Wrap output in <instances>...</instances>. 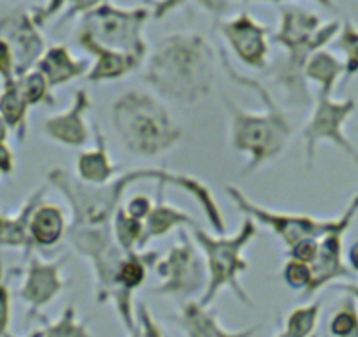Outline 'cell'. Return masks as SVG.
<instances>
[{"instance_id":"1f68e13d","label":"cell","mask_w":358,"mask_h":337,"mask_svg":"<svg viewBox=\"0 0 358 337\" xmlns=\"http://www.w3.org/2000/svg\"><path fill=\"white\" fill-rule=\"evenodd\" d=\"M316 253H318V239H306L288 250V259L299 260V262L311 266L316 259Z\"/></svg>"},{"instance_id":"8992f818","label":"cell","mask_w":358,"mask_h":337,"mask_svg":"<svg viewBox=\"0 0 358 337\" xmlns=\"http://www.w3.org/2000/svg\"><path fill=\"white\" fill-rule=\"evenodd\" d=\"M257 236V223L251 218H244L239 230L232 236L209 234L201 225L194 229V241L204 253L208 266V287L201 297V306L209 308L216 301L223 288H230L243 304L250 306L251 299L241 285L239 276L250 269L243 251L250 246Z\"/></svg>"},{"instance_id":"6da1fadb","label":"cell","mask_w":358,"mask_h":337,"mask_svg":"<svg viewBox=\"0 0 358 337\" xmlns=\"http://www.w3.org/2000/svg\"><path fill=\"white\" fill-rule=\"evenodd\" d=\"M223 69L236 85L250 88L260 97L262 111L251 113L237 106L229 97L223 99L230 118V148L237 153L248 155V164L244 165L243 176L257 173L258 168L271 160H276L287 150L290 137L294 136V125L287 113L274 101L273 94L258 79L248 78L234 71L229 55L223 48L216 50Z\"/></svg>"},{"instance_id":"5bb4252c","label":"cell","mask_w":358,"mask_h":337,"mask_svg":"<svg viewBox=\"0 0 358 337\" xmlns=\"http://www.w3.org/2000/svg\"><path fill=\"white\" fill-rule=\"evenodd\" d=\"M92 109V101L86 88H78L67 111L50 116L44 122L43 129L50 139L67 148H83L90 143V130L86 116Z\"/></svg>"},{"instance_id":"ee69618b","label":"cell","mask_w":358,"mask_h":337,"mask_svg":"<svg viewBox=\"0 0 358 337\" xmlns=\"http://www.w3.org/2000/svg\"><path fill=\"white\" fill-rule=\"evenodd\" d=\"M322 337H329V336H322Z\"/></svg>"},{"instance_id":"ffe728a7","label":"cell","mask_w":358,"mask_h":337,"mask_svg":"<svg viewBox=\"0 0 358 337\" xmlns=\"http://www.w3.org/2000/svg\"><path fill=\"white\" fill-rule=\"evenodd\" d=\"M90 62L86 58L79 60L74 58L67 46L64 44H55V46L48 48L46 53L37 64V71L44 74V78L50 83V88L62 87L67 83L74 81V79L83 78L90 72Z\"/></svg>"},{"instance_id":"9a60e30c","label":"cell","mask_w":358,"mask_h":337,"mask_svg":"<svg viewBox=\"0 0 358 337\" xmlns=\"http://www.w3.org/2000/svg\"><path fill=\"white\" fill-rule=\"evenodd\" d=\"M0 34L16 44L15 74L23 78L46 53V41L37 30L32 16L27 13H15L0 22Z\"/></svg>"},{"instance_id":"2e32d148","label":"cell","mask_w":358,"mask_h":337,"mask_svg":"<svg viewBox=\"0 0 358 337\" xmlns=\"http://www.w3.org/2000/svg\"><path fill=\"white\" fill-rule=\"evenodd\" d=\"M76 39H78V44L83 50H86L90 55L95 57V64L92 65L90 72L86 74V79L90 83H95V85L125 78V76L137 71L144 64V60H141V58L102 46L90 34L83 32V30H79Z\"/></svg>"},{"instance_id":"e0dca14e","label":"cell","mask_w":358,"mask_h":337,"mask_svg":"<svg viewBox=\"0 0 358 337\" xmlns=\"http://www.w3.org/2000/svg\"><path fill=\"white\" fill-rule=\"evenodd\" d=\"M165 185H158L157 195H155L153 208H151L150 215L144 220V230H143V239H141L139 248L137 250H144L148 244L153 239L164 237L171 234L174 229H183V227H199V222L192 215H188L183 209L176 208V206L169 204L164 199Z\"/></svg>"},{"instance_id":"b9f144b4","label":"cell","mask_w":358,"mask_h":337,"mask_svg":"<svg viewBox=\"0 0 358 337\" xmlns=\"http://www.w3.org/2000/svg\"><path fill=\"white\" fill-rule=\"evenodd\" d=\"M346 337H358V327H357V329L353 330V332L350 334V336H346Z\"/></svg>"},{"instance_id":"74e56055","label":"cell","mask_w":358,"mask_h":337,"mask_svg":"<svg viewBox=\"0 0 358 337\" xmlns=\"http://www.w3.org/2000/svg\"><path fill=\"white\" fill-rule=\"evenodd\" d=\"M197 2L202 9L218 16V18H222L232 9V0H197Z\"/></svg>"},{"instance_id":"83f0119b","label":"cell","mask_w":358,"mask_h":337,"mask_svg":"<svg viewBox=\"0 0 358 337\" xmlns=\"http://www.w3.org/2000/svg\"><path fill=\"white\" fill-rule=\"evenodd\" d=\"M337 48L344 53V79H351L358 74V27L346 20L341 27Z\"/></svg>"},{"instance_id":"f6af8a7d","label":"cell","mask_w":358,"mask_h":337,"mask_svg":"<svg viewBox=\"0 0 358 337\" xmlns=\"http://www.w3.org/2000/svg\"><path fill=\"white\" fill-rule=\"evenodd\" d=\"M357 132H358V127H357Z\"/></svg>"},{"instance_id":"d6a6232c","label":"cell","mask_w":358,"mask_h":337,"mask_svg":"<svg viewBox=\"0 0 358 337\" xmlns=\"http://www.w3.org/2000/svg\"><path fill=\"white\" fill-rule=\"evenodd\" d=\"M123 208H125V211L129 213L130 216H134V218L141 220V222L144 223V220H146V216L150 215L151 208H153V201H151L148 195H134L130 201H127V204H123Z\"/></svg>"},{"instance_id":"7a4b0ae2","label":"cell","mask_w":358,"mask_h":337,"mask_svg":"<svg viewBox=\"0 0 358 337\" xmlns=\"http://www.w3.org/2000/svg\"><path fill=\"white\" fill-rule=\"evenodd\" d=\"M216 55L199 34H172L148 60L144 79L165 101L199 104L215 85Z\"/></svg>"},{"instance_id":"4fadbf2b","label":"cell","mask_w":358,"mask_h":337,"mask_svg":"<svg viewBox=\"0 0 358 337\" xmlns=\"http://www.w3.org/2000/svg\"><path fill=\"white\" fill-rule=\"evenodd\" d=\"M67 260V255H62L53 262H46L39 257L30 259L25 281L20 290L23 301L30 306V318L37 315L41 308L53 302L65 288V278L62 276V269Z\"/></svg>"},{"instance_id":"ac0fdd59","label":"cell","mask_w":358,"mask_h":337,"mask_svg":"<svg viewBox=\"0 0 358 337\" xmlns=\"http://www.w3.org/2000/svg\"><path fill=\"white\" fill-rule=\"evenodd\" d=\"M92 134L95 137V146L83 150L78 155V158H76V173H78V180H81L83 183L101 187V185L109 183V181L118 176V167L113 164L108 143H106V136L99 123H94Z\"/></svg>"},{"instance_id":"44dd1931","label":"cell","mask_w":358,"mask_h":337,"mask_svg":"<svg viewBox=\"0 0 358 337\" xmlns=\"http://www.w3.org/2000/svg\"><path fill=\"white\" fill-rule=\"evenodd\" d=\"M67 229L69 223L65 209L53 202H41L30 216V241L37 246H55L67 236Z\"/></svg>"},{"instance_id":"d590c367","label":"cell","mask_w":358,"mask_h":337,"mask_svg":"<svg viewBox=\"0 0 358 337\" xmlns=\"http://www.w3.org/2000/svg\"><path fill=\"white\" fill-rule=\"evenodd\" d=\"M0 273H2V269H0ZM9 315H11L9 290L4 281H2V274H0V337L6 336V330H8L9 325Z\"/></svg>"},{"instance_id":"277c9868","label":"cell","mask_w":358,"mask_h":337,"mask_svg":"<svg viewBox=\"0 0 358 337\" xmlns=\"http://www.w3.org/2000/svg\"><path fill=\"white\" fill-rule=\"evenodd\" d=\"M181 174L171 173L169 168H130L118 174L109 183L95 187L83 183L62 167L51 168L48 181L64 195L71 209V223L74 227H108L113 225V216L123 206L127 190L136 183L155 181L157 185L178 188Z\"/></svg>"},{"instance_id":"8fae6325","label":"cell","mask_w":358,"mask_h":337,"mask_svg":"<svg viewBox=\"0 0 358 337\" xmlns=\"http://www.w3.org/2000/svg\"><path fill=\"white\" fill-rule=\"evenodd\" d=\"M358 215V190L351 197L344 211L336 218L332 229L318 239V253L311 264L313 281L302 297H313L327 285H334L337 280H353V273L346 266L344 259V236L353 225Z\"/></svg>"},{"instance_id":"4316f807","label":"cell","mask_w":358,"mask_h":337,"mask_svg":"<svg viewBox=\"0 0 358 337\" xmlns=\"http://www.w3.org/2000/svg\"><path fill=\"white\" fill-rule=\"evenodd\" d=\"M44 322H46V325L43 327L44 337H92L86 323L79 322L76 316L74 304L67 306L57 322H48V320Z\"/></svg>"},{"instance_id":"d4e9b609","label":"cell","mask_w":358,"mask_h":337,"mask_svg":"<svg viewBox=\"0 0 358 337\" xmlns=\"http://www.w3.org/2000/svg\"><path fill=\"white\" fill-rule=\"evenodd\" d=\"M143 222L130 216L123 206L113 216V236H115L120 248L127 253L139 248L141 239H143Z\"/></svg>"},{"instance_id":"7c38bea8","label":"cell","mask_w":358,"mask_h":337,"mask_svg":"<svg viewBox=\"0 0 358 337\" xmlns=\"http://www.w3.org/2000/svg\"><path fill=\"white\" fill-rule=\"evenodd\" d=\"M218 30L232 46L236 57L255 71L268 69V41L267 36L273 30L262 25L248 13L218 22Z\"/></svg>"},{"instance_id":"ba28073f","label":"cell","mask_w":358,"mask_h":337,"mask_svg":"<svg viewBox=\"0 0 358 337\" xmlns=\"http://www.w3.org/2000/svg\"><path fill=\"white\" fill-rule=\"evenodd\" d=\"M155 273L162 283L153 288V294L167 297H192L204 294L208 287V266L192 243L190 234L179 230V241L169 248L165 257L155 266Z\"/></svg>"},{"instance_id":"8d00e7d4","label":"cell","mask_w":358,"mask_h":337,"mask_svg":"<svg viewBox=\"0 0 358 337\" xmlns=\"http://www.w3.org/2000/svg\"><path fill=\"white\" fill-rule=\"evenodd\" d=\"M187 4V0H157L153 6V11H151V18L162 20L172 13L174 9L181 8V6Z\"/></svg>"},{"instance_id":"60d3db41","label":"cell","mask_w":358,"mask_h":337,"mask_svg":"<svg viewBox=\"0 0 358 337\" xmlns=\"http://www.w3.org/2000/svg\"><path fill=\"white\" fill-rule=\"evenodd\" d=\"M243 2H274V4H281V2H287V0H243ZM316 2L325 9H336L334 0H316Z\"/></svg>"},{"instance_id":"484cf974","label":"cell","mask_w":358,"mask_h":337,"mask_svg":"<svg viewBox=\"0 0 358 337\" xmlns=\"http://www.w3.org/2000/svg\"><path fill=\"white\" fill-rule=\"evenodd\" d=\"M18 88L20 94L23 95V99L27 101L29 106H39L46 104L55 108L57 106V101H55L53 94H51L50 83L44 78V74L41 71H32L29 74H25L23 78H20Z\"/></svg>"},{"instance_id":"cb8c5ba5","label":"cell","mask_w":358,"mask_h":337,"mask_svg":"<svg viewBox=\"0 0 358 337\" xmlns=\"http://www.w3.org/2000/svg\"><path fill=\"white\" fill-rule=\"evenodd\" d=\"M27 101L20 94L18 83L13 81L6 85V92L0 99V113L4 116L6 123L16 129L20 139L27 136Z\"/></svg>"},{"instance_id":"d6986e66","label":"cell","mask_w":358,"mask_h":337,"mask_svg":"<svg viewBox=\"0 0 358 337\" xmlns=\"http://www.w3.org/2000/svg\"><path fill=\"white\" fill-rule=\"evenodd\" d=\"M176 322L187 337H253L258 330V327H250L237 332L223 329L216 311L204 308L199 301L185 302Z\"/></svg>"},{"instance_id":"30bf717a","label":"cell","mask_w":358,"mask_h":337,"mask_svg":"<svg viewBox=\"0 0 358 337\" xmlns=\"http://www.w3.org/2000/svg\"><path fill=\"white\" fill-rule=\"evenodd\" d=\"M225 194L230 199V202L239 211H243L248 218L267 227L268 230H273L288 250L301 241L320 239L336 223V218L320 220L315 216L304 215V213L274 211V209L264 208V206H258L253 201H250L237 187H227Z\"/></svg>"},{"instance_id":"603a6c76","label":"cell","mask_w":358,"mask_h":337,"mask_svg":"<svg viewBox=\"0 0 358 337\" xmlns=\"http://www.w3.org/2000/svg\"><path fill=\"white\" fill-rule=\"evenodd\" d=\"M320 315H322V301L309 302L292 309L285 320V327L276 337H311L316 334Z\"/></svg>"},{"instance_id":"7bdbcfd3","label":"cell","mask_w":358,"mask_h":337,"mask_svg":"<svg viewBox=\"0 0 358 337\" xmlns=\"http://www.w3.org/2000/svg\"><path fill=\"white\" fill-rule=\"evenodd\" d=\"M311 337H322V336H320V334H315V336H311Z\"/></svg>"},{"instance_id":"f35d334b","label":"cell","mask_w":358,"mask_h":337,"mask_svg":"<svg viewBox=\"0 0 358 337\" xmlns=\"http://www.w3.org/2000/svg\"><path fill=\"white\" fill-rule=\"evenodd\" d=\"M344 259H346V266L350 267L351 273L358 274V241L350 244L348 251L344 253Z\"/></svg>"},{"instance_id":"52a82bcc","label":"cell","mask_w":358,"mask_h":337,"mask_svg":"<svg viewBox=\"0 0 358 337\" xmlns=\"http://www.w3.org/2000/svg\"><path fill=\"white\" fill-rule=\"evenodd\" d=\"M150 18V9H122L106 0L81 16L79 30L90 34L99 44L109 50L146 60L148 44L144 39V25Z\"/></svg>"},{"instance_id":"9c48e42d","label":"cell","mask_w":358,"mask_h":337,"mask_svg":"<svg viewBox=\"0 0 358 337\" xmlns=\"http://www.w3.org/2000/svg\"><path fill=\"white\" fill-rule=\"evenodd\" d=\"M357 111L355 99L334 101L332 97L318 95L313 104V113L308 123L302 129L304 139L306 167L311 168L315 164L316 150L322 143H330L339 148L350 160L358 164V148L344 134V125Z\"/></svg>"},{"instance_id":"5b68a950","label":"cell","mask_w":358,"mask_h":337,"mask_svg":"<svg viewBox=\"0 0 358 337\" xmlns=\"http://www.w3.org/2000/svg\"><path fill=\"white\" fill-rule=\"evenodd\" d=\"M111 123L120 144L143 158L158 157L181 139L169 109L143 90H127L111 108Z\"/></svg>"},{"instance_id":"ab89813d","label":"cell","mask_w":358,"mask_h":337,"mask_svg":"<svg viewBox=\"0 0 358 337\" xmlns=\"http://www.w3.org/2000/svg\"><path fill=\"white\" fill-rule=\"evenodd\" d=\"M332 288L334 290L343 292L348 297L355 299L358 302V283H355V281H350V283H334Z\"/></svg>"},{"instance_id":"f1b7e54d","label":"cell","mask_w":358,"mask_h":337,"mask_svg":"<svg viewBox=\"0 0 358 337\" xmlns=\"http://www.w3.org/2000/svg\"><path fill=\"white\" fill-rule=\"evenodd\" d=\"M358 327V308L357 301L351 297H344L343 304L332 315L329 323V330L334 337H346Z\"/></svg>"},{"instance_id":"836d02e7","label":"cell","mask_w":358,"mask_h":337,"mask_svg":"<svg viewBox=\"0 0 358 337\" xmlns=\"http://www.w3.org/2000/svg\"><path fill=\"white\" fill-rule=\"evenodd\" d=\"M69 2H71V6H69V9L65 11V15L62 16L60 25L71 22V20L76 18V16L86 15V13L92 11L94 8H97L99 4H102V2H106V0H69Z\"/></svg>"},{"instance_id":"7402d4cb","label":"cell","mask_w":358,"mask_h":337,"mask_svg":"<svg viewBox=\"0 0 358 337\" xmlns=\"http://www.w3.org/2000/svg\"><path fill=\"white\" fill-rule=\"evenodd\" d=\"M304 76L308 83L311 81L318 85V95L332 97L337 81L344 78V62H341L330 51L320 50L306 64Z\"/></svg>"},{"instance_id":"4dcf8cb0","label":"cell","mask_w":358,"mask_h":337,"mask_svg":"<svg viewBox=\"0 0 358 337\" xmlns=\"http://www.w3.org/2000/svg\"><path fill=\"white\" fill-rule=\"evenodd\" d=\"M136 320L139 323H137L136 329H134L132 332H129L130 337H165L144 302H139V304H137Z\"/></svg>"},{"instance_id":"f546056e","label":"cell","mask_w":358,"mask_h":337,"mask_svg":"<svg viewBox=\"0 0 358 337\" xmlns=\"http://www.w3.org/2000/svg\"><path fill=\"white\" fill-rule=\"evenodd\" d=\"M281 278H283L285 285L288 288L295 292H302V295L308 292V288L311 287L313 281V273L311 266L304 262H299V260L288 259L285 262L283 271H281Z\"/></svg>"},{"instance_id":"3957f363","label":"cell","mask_w":358,"mask_h":337,"mask_svg":"<svg viewBox=\"0 0 358 337\" xmlns=\"http://www.w3.org/2000/svg\"><path fill=\"white\" fill-rule=\"evenodd\" d=\"M280 13V29L273 34V41L287 50V57L271 69V74L288 104L308 108L315 104V99L304 76L306 64L339 36L343 25L337 20L322 23L318 15L295 6H283Z\"/></svg>"},{"instance_id":"e575fe53","label":"cell","mask_w":358,"mask_h":337,"mask_svg":"<svg viewBox=\"0 0 358 337\" xmlns=\"http://www.w3.org/2000/svg\"><path fill=\"white\" fill-rule=\"evenodd\" d=\"M0 74L4 76L6 85L13 83V74H15V67H13V51L8 41L0 39Z\"/></svg>"}]
</instances>
